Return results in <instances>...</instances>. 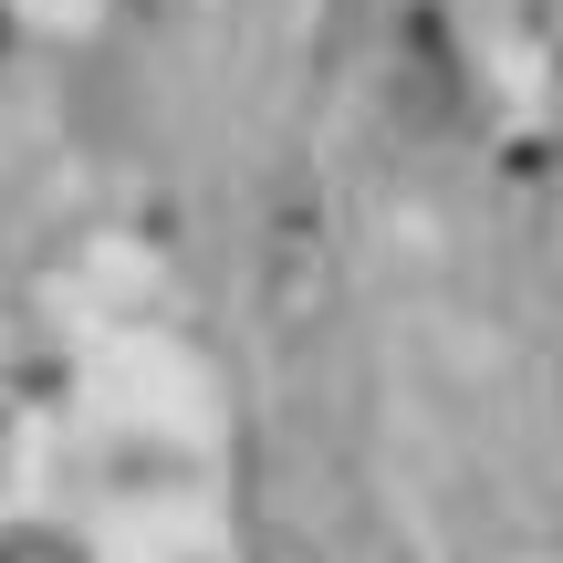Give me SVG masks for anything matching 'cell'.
Masks as SVG:
<instances>
[{
  "label": "cell",
  "instance_id": "obj_1",
  "mask_svg": "<svg viewBox=\"0 0 563 563\" xmlns=\"http://www.w3.org/2000/svg\"><path fill=\"white\" fill-rule=\"evenodd\" d=\"M386 95H397V115L418 125V136L460 115V63H449V42H439V21H428V11L407 21L397 53H386Z\"/></svg>",
  "mask_w": 563,
  "mask_h": 563
},
{
  "label": "cell",
  "instance_id": "obj_2",
  "mask_svg": "<svg viewBox=\"0 0 563 563\" xmlns=\"http://www.w3.org/2000/svg\"><path fill=\"white\" fill-rule=\"evenodd\" d=\"M0 563H84L63 532H0Z\"/></svg>",
  "mask_w": 563,
  "mask_h": 563
},
{
  "label": "cell",
  "instance_id": "obj_3",
  "mask_svg": "<svg viewBox=\"0 0 563 563\" xmlns=\"http://www.w3.org/2000/svg\"><path fill=\"white\" fill-rule=\"evenodd\" d=\"M136 11H146V21H178V11H199V0H136Z\"/></svg>",
  "mask_w": 563,
  "mask_h": 563
}]
</instances>
